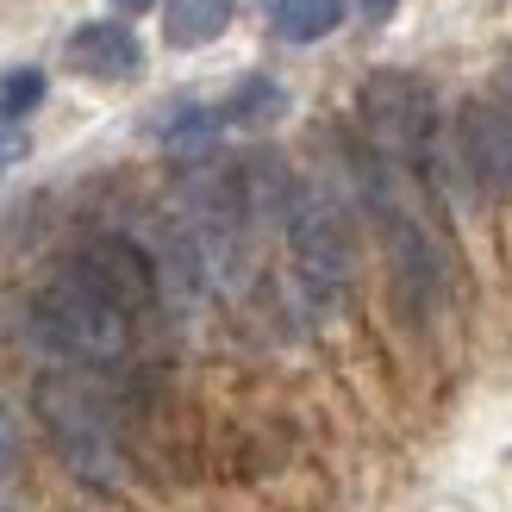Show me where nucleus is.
Returning <instances> with one entry per match:
<instances>
[{"label": "nucleus", "mask_w": 512, "mask_h": 512, "mask_svg": "<svg viewBox=\"0 0 512 512\" xmlns=\"http://www.w3.org/2000/svg\"><path fill=\"white\" fill-rule=\"evenodd\" d=\"M32 319H38V338L57 344L63 356H75V363H119L125 344H132V319L107 294H94L75 269H63L38 294Z\"/></svg>", "instance_id": "nucleus-1"}, {"label": "nucleus", "mask_w": 512, "mask_h": 512, "mask_svg": "<svg viewBox=\"0 0 512 512\" xmlns=\"http://www.w3.org/2000/svg\"><path fill=\"white\" fill-rule=\"evenodd\" d=\"M281 232H288L300 281L319 300H338L356 256H350V225H344L338 207H331V194L325 188H294L288 194V213H281Z\"/></svg>", "instance_id": "nucleus-2"}, {"label": "nucleus", "mask_w": 512, "mask_h": 512, "mask_svg": "<svg viewBox=\"0 0 512 512\" xmlns=\"http://www.w3.org/2000/svg\"><path fill=\"white\" fill-rule=\"evenodd\" d=\"M356 113H363V132L381 157H419L431 144V125H438V100H431V88L419 75L381 69L356 94Z\"/></svg>", "instance_id": "nucleus-3"}, {"label": "nucleus", "mask_w": 512, "mask_h": 512, "mask_svg": "<svg viewBox=\"0 0 512 512\" xmlns=\"http://www.w3.org/2000/svg\"><path fill=\"white\" fill-rule=\"evenodd\" d=\"M38 413H44L50 431H57L63 456H69L82 475H94V481H113V475H119L107 413H100V406L82 394V381H44V388H38Z\"/></svg>", "instance_id": "nucleus-4"}, {"label": "nucleus", "mask_w": 512, "mask_h": 512, "mask_svg": "<svg viewBox=\"0 0 512 512\" xmlns=\"http://www.w3.org/2000/svg\"><path fill=\"white\" fill-rule=\"evenodd\" d=\"M69 269L82 275L94 294H107L125 319H132V313H150V306H157V294H163L157 263H150L132 238H113V232H107V238H88L82 250H75Z\"/></svg>", "instance_id": "nucleus-5"}, {"label": "nucleus", "mask_w": 512, "mask_h": 512, "mask_svg": "<svg viewBox=\"0 0 512 512\" xmlns=\"http://www.w3.org/2000/svg\"><path fill=\"white\" fill-rule=\"evenodd\" d=\"M63 57H69V69L94 75V82H132L144 69V44H138V32L125 19H88V25L69 32Z\"/></svg>", "instance_id": "nucleus-6"}, {"label": "nucleus", "mask_w": 512, "mask_h": 512, "mask_svg": "<svg viewBox=\"0 0 512 512\" xmlns=\"http://www.w3.org/2000/svg\"><path fill=\"white\" fill-rule=\"evenodd\" d=\"M463 163L475 175V188L512 194V113L500 100H475L463 113Z\"/></svg>", "instance_id": "nucleus-7"}, {"label": "nucleus", "mask_w": 512, "mask_h": 512, "mask_svg": "<svg viewBox=\"0 0 512 512\" xmlns=\"http://www.w3.org/2000/svg\"><path fill=\"white\" fill-rule=\"evenodd\" d=\"M232 25V0H169L163 7V38L175 50H200Z\"/></svg>", "instance_id": "nucleus-8"}, {"label": "nucleus", "mask_w": 512, "mask_h": 512, "mask_svg": "<svg viewBox=\"0 0 512 512\" xmlns=\"http://www.w3.org/2000/svg\"><path fill=\"white\" fill-rule=\"evenodd\" d=\"M269 25H275V38H288V44H319L344 25V0H275Z\"/></svg>", "instance_id": "nucleus-9"}, {"label": "nucleus", "mask_w": 512, "mask_h": 512, "mask_svg": "<svg viewBox=\"0 0 512 512\" xmlns=\"http://www.w3.org/2000/svg\"><path fill=\"white\" fill-rule=\"evenodd\" d=\"M288 113V94H281L269 75H244V82L232 88V100L219 107V119H232V125H269Z\"/></svg>", "instance_id": "nucleus-10"}, {"label": "nucleus", "mask_w": 512, "mask_h": 512, "mask_svg": "<svg viewBox=\"0 0 512 512\" xmlns=\"http://www.w3.org/2000/svg\"><path fill=\"white\" fill-rule=\"evenodd\" d=\"M213 138H219V113L213 107H182L169 119V132H163V144L175 157H200V150H213Z\"/></svg>", "instance_id": "nucleus-11"}, {"label": "nucleus", "mask_w": 512, "mask_h": 512, "mask_svg": "<svg viewBox=\"0 0 512 512\" xmlns=\"http://www.w3.org/2000/svg\"><path fill=\"white\" fill-rule=\"evenodd\" d=\"M38 100H44V69H7V75H0V107H7V113H32L38 107Z\"/></svg>", "instance_id": "nucleus-12"}, {"label": "nucleus", "mask_w": 512, "mask_h": 512, "mask_svg": "<svg viewBox=\"0 0 512 512\" xmlns=\"http://www.w3.org/2000/svg\"><path fill=\"white\" fill-rule=\"evenodd\" d=\"M25 150H32V132L19 125V113H7V107H0V175H7V169L25 157Z\"/></svg>", "instance_id": "nucleus-13"}, {"label": "nucleus", "mask_w": 512, "mask_h": 512, "mask_svg": "<svg viewBox=\"0 0 512 512\" xmlns=\"http://www.w3.org/2000/svg\"><path fill=\"white\" fill-rule=\"evenodd\" d=\"M494 100H500V107L512 113V57H506V69H500V94H494Z\"/></svg>", "instance_id": "nucleus-14"}, {"label": "nucleus", "mask_w": 512, "mask_h": 512, "mask_svg": "<svg viewBox=\"0 0 512 512\" xmlns=\"http://www.w3.org/2000/svg\"><path fill=\"white\" fill-rule=\"evenodd\" d=\"M157 0H113V13H150Z\"/></svg>", "instance_id": "nucleus-15"}, {"label": "nucleus", "mask_w": 512, "mask_h": 512, "mask_svg": "<svg viewBox=\"0 0 512 512\" xmlns=\"http://www.w3.org/2000/svg\"><path fill=\"white\" fill-rule=\"evenodd\" d=\"M363 7H369V13L381 19V13H388V7H394V0H363Z\"/></svg>", "instance_id": "nucleus-16"}]
</instances>
